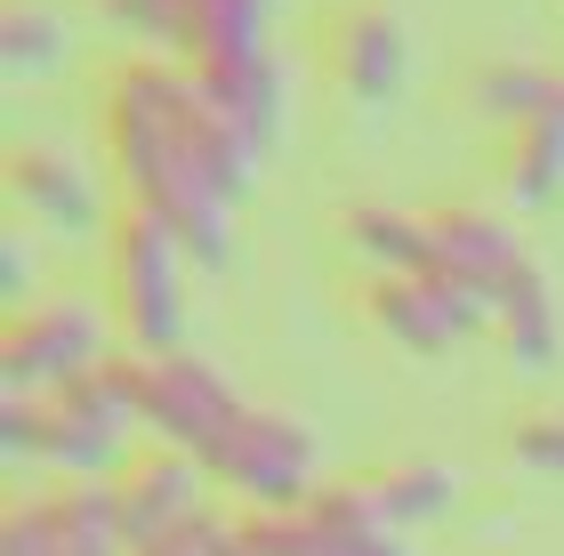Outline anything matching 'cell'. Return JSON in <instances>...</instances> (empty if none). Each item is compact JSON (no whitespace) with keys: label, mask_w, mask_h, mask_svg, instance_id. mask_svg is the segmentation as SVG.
Wrapping results in <instances>:
<instances>
[{"label":"cell","mask_w":564,"mask_h":556,"mask_svg":"<svg viewBox=\"0 0 564 556\" xmlns=\"http://www.w3.org/2000/svg\"><path fill=\"white\" fill-rule=\"evenodd\" d=\"M339 242H347L371 274H412V266H427V210L355 201V210H339Z\"/></svg>","instance_id":"obj_15"},{"label":"cell","mask_w":564,"mask_h":556,"mask_svg":"<svg viewBox=\"0 0 564 556\" xmlns=\"http://www.w3.org/2000/svg\"><path fill=\"white\" fill-rule=\"evenodd\" d=\"M0 363H9V395H57L65 379L106 363V323L89 298H24L9 307Z\"/></svg>","instance_id":"obj_6"},{"label":"cell","mask_w":564,"mask_h":556,"mask_svg":"<svg viewBox=\"0 0 564 556\" xmlns=\"http://www.w3.org/2000/svg\"><path fill=\"white\" fill-rule=\"evenodd\" d=\"M242 388L226 379L218 363L186 356V347H170V356H138V419L153 427V444L170 451H194V460H210L218 436L242 419Z\"/></svg>","instance_id":"obj_5"},{"label":"cell","mask_w":564,"mask_h":556,"mask_svg":"<svg viewBox=\"0 0 564 556\" xmlns=\"http://www.w3.org/2000/svg\"><path fill=\"white\" fill-rule=\"evenodd\" d=\"M364 315L395 347H412V356H452L459 339L492 331V307L468 298L459 283H444V274H427V266H412V274H371V283H364Z\"/></svg>","instance_id":"obj_8"},{"label":"cell","mask_w":564,"mask_h":556,"mask_svg":"<svg viewBox=\"0 0 564 556\" xmlns=\"http://www.w3.org/2000/svg\"><path fill=\"white\" fill-rule=\"evenodd\" d=\"M218 556H323V541L306 533L299 509H242V516H226Z\"/></svg>","instance_id":"obj_19"},{"label":"cell","mask_w":564,"mask_h":556,"mask_svg":"<svg viewBox=\"0 0 564 556\" xmlns=\"http://www.w3.org/2000/svg\"><path fill=\"white\" fill-rule=\"evenodd\" d=\"M549 89H556V65L500 57V65H484L476 81H468V106H476L484 121H500V130H524V121L549 106Z\"/></svg>","instance_id":"obj_17"},{"label":"cell","mask_w":564,"mask_h":556,"mask_svg":"<svg viewBox=\"0 0 564 556\" xmlns=\"http://www.w3.org/2000/svg\"><path fill=\"white\" fill-rule=\"evenodd\" d=\"M210 484H226L242 509H299L315 492V427L274 412V403H242V419L218 436L210 460Z\"/></svg>","instance_id":"obj_4"},{"label":"cell","mask_w":564,"mask_h":556,"mask_svg":"<svg viewBox=\"0 0 564 556\" xmlns=\"http://www.w3.org/2000/svg\"><path fill=\"white\" fill-rule=\"evenodd\" d=\"M323 73H330L339 97H355V106H388L403 89V73H412V33H403V17L388 0H347V9H330Z\"/></svg>","instance_id":"obj_9"},{"label":"cell","mask_w":564,"mask_h":556,"mask_svg":"<svg viewBox=\"0 0 564 556\" xmlns=\"http://www.w3.org/2000/svg\"><path fill=\"white\" fill-rule=\"evenodd\" d=\"M97 138L130 210H153L194 266H226L235 201L259 178V145L210 106L202 73L170 48H130L97 73Z\"/></svg>","instance_id":"obj_1"},{"label":"cell","mask_w":564,"mask_h":556,"mask_svg":"<svg viewBox=\"0 0 564 556\" xmlns=\"http://www.w3.org/2000/svg\"><path fill=\"white\" fill-rule=\"evenodd\" d=\"M9 201L48 235H89V226H113L106 201H97V178L82 154L65 145H17L9 154Z\"/></svg>","instance_id":"obj_11"},{"label":"cell","mask_w":564,"mask_h":556,"mask_svg":"<svg viewBox=\"0 0 564 556\" xmlns=\"http://www.w3.org/2000/svg\"><path fill=\"white\" fill-rule=\"evenodd\" d=\"M113 500H121V533H130V556H138V548H153V541H170V533H186V524L210 516V468H202L194 451L153 444L113 476Z\"/></svg>","instance_id":"obj_10"},{"label":"cell","mask_w":564,"mask_h":556,"mask_svg":"<svg viewBox=\"0 0 564 556\" xmlns=\"http://www.w3.org/2000/svg\"><path fill=\"white\" fill-rule=\"evenodd\" d=\"M508 451H517L524 468H541V476H564V412H524L508 427Z\"/></svg>","instance_id":"obj_21"},{"label":"cell","mask_w":564,"mask_h":556,"mask_svg":"<svg viewBox=\"0 0 564 556\" xmlns=\"http://www.w3.org/2000/svg\"><path fill=\"white\" fill-rule=\"evenodd\" d=\"M508 194H517L524 210L564 201V73H556L549 106L532 113L524 130H508Z\"/></svg>","instance_id":"obj_14"},{"label":"cell","mask_w":564,"mask_h":556,"mask_svg":"<svg viewBox=\"0 0 564 556\" xmlns=\"http://www.w3.org/2000/svg\"><path fill=\"white\" fill-rule=\"evenodd\" d=\"M65 57V17L41 9V0H9V17H0V65L17 73V81H33Z\"/></svg>","instance_id":"obj_18"},{"label":"cell","mask_w":564,"mask_h":556,"mask_svg":"<svg viewBox=\"0 0 564 556\" xmlns=\"http://www.w3.org/2000/svg\"><path fill=\"white\" fill-rule=\"evenodd\" d=\"M186 259L194 250L170 235L153 210L121 201L106 226V298L113 323L130 339V356H170L177 331H186Z\"/></svg>","instance_id":"obj_2"},{"label":"cell","mask_w":564,"mask_h":556,"mask_svg":"<svg viewBox=\"0 0 564 556\" xmlns=\"http://www.w3.org/2000/svg\"><path fill=\"white\" fill-rule=\"evenodd\" d=\"M299 516H306V533L323 541V556H412V533H395V524L371 509L364 476H355V484H315L299 500Z\"/></svg>","instance_id":"obj_13"},{"label":"cell","mask_w":564,"mask_h":556,"mask_svg":"<svg viewBox=\"0 0 564 556\" xmlns=\"http://www.w3.org/2000/svg\"><path fill=\"white\" fill-rule=\"evenodd\" d=\"M97 17L138 33L145 48H170V57H177V33H186V0H97Z\"/></svg>","instance_id":"obj_20"},{"label":"cell","mask_w":564,"mask_h":556,"mask_svg":"<svg viewBox=\"0 0 564 556\" xmlns=\"http://www.w3.org/2000/svg\"><path fill=\"white\" fill-rule=\"evenodd\" d=\"M138 419V356H106L89 363L82 379H65L57 395H41V460L65 468V476H97L113 484L121 468V444H130Z\"/></svg>","instance_id":"obj_3"},{"label":"cell","mask_w":564,"mask_h":556,"mask_svg":"<svg viewBox=\"0 0 564 556\" xmlns=\"http://www.w3.org/2000/svg\"><path fill=\"white\" fill-rule=\"evenodd\" d=\"M267 24H274V0H186L177 57H186L194 73L259 65V57H267Z\"/></svg>","instance_id":"obj_12"},{"label":"cell","mask_w":564,"mask_h":556,"mask_svg":"<svg viewBox=\"0 0 564 556\" xmlns=\"http://www.w3.org/2000/svg\"><path fill=\"white\" fill-rule=\"evenodd\" d=\"M0 556H130L113 484L73 476L65 492H24V500H9Z\"/></svg>","instance_id":"obj_7"},{"label":"cell","mask_w":564,"mask_h":556,"mask_svg":"<svg viewBox=\"0 0 564 556\" xmlns=\"http://www.w3.org/2000/svg\"><path fill=\"white\" fill-rule=\"evenodd\" d=\"M24 283H33V250H24V235L0 242V291H9V307H24Z\"/></svg>","instance_id":"obj_22"},{"label":"cell","mask_w":564,"mask_h":556,"mask_svg":"<svg viewBox=\"0 0 564 556\" xmlns=\"http://www.w3.org/2000/svg\"><path fill=\"white\" fill-rule=\"evenodd\" d=\"M364 492H371V509L388 516L395 533H412V524L444 516L452 500H459V476H452L444 460H395V468H371Z\"/></svg>","instance_id":"obj_16"}]
</instances>
